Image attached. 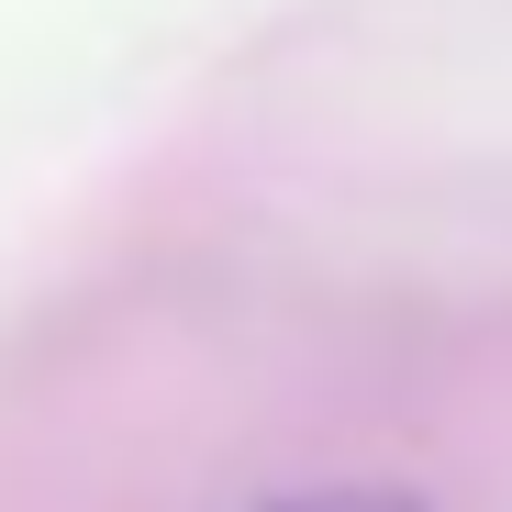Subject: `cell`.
I'll use <instances>...</instances> for the list:
<instances>
[{
    "mask_svg": "<svg viewBox=\"0 0 512 512\" xmlns=\"http://www.w3.org/2000/svg\"><path fill=\"white\" fill-rule=\"evenodd\" d=\"M256 512H423V501L390 490V479H323V490H279V501H256Z\"/></svg>",
    "mask_w": 512,
    "mask_h": 512,
    "instance_id": "1",
    "label": "cell"
}]
</instances>
